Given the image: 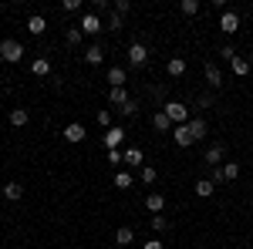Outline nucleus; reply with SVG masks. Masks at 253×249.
<instances>
[{
  "mask_svg": "<svg viewBox=\"0 0 253 249\" xmlns=\"http://www.w3.org/2000/svg\"><path fill=\"white\" fill-rule=\"evenodd\" d=\"M0 61H7V64H20L24 61V44L14 37L0 40Z\"/></svg>",
  "mask_w": 253,
  "mask_h": 249,
  "instance_id": "obj_1",
  "label": "nucleus"
},
{
  "mask_svg": "<svg viewBox=\"0 0 253 249\" xmlns=\"http://www.w3.org/2000/svg\"><path fill=\"white\" fill-rule=\"evenodd\" d=\"M162 111H166L169 121H172V128H175V125H189V108H186L182 101H166Z\"/></svg>",
  "mask_w": 253,
  "mask_h": 249,
  "instance_id": "obj_2",
  "label": "nucleus"
},
{
  "mask_svg": "<svg viewBox=\"0 0 253 249\" xmlns=\"http://www.w3.org/2000/svg\"><path fill=\"white\" fill-rule=\"evenodd\" d=\"M78 31L84 34V37H98V34L105 31V24H101V17H98V14H91V10H88V14H81Z\"/></svg>",
  "mask_w": 253,
  "mask_h": 249,
  "instance_id": "obj_3",
  "label": "nucleus"
},
{
  "mask_svg": "<svg viewBox=\"0 0 253 249\" xmlns=\"http://www.w3.org/2000/svg\"><path fill=\"white\" fill-rule=\"evenodd\" d=\"M125 128H122V125H112V128H108V132L101 135V145H105V148H108V152H112V148H122V142H125Z\"/></svg>",
  "mask_w": 253,
  "mask_h": 249,
  "instance_id": "obj_4",
  "label": "nucleus"
},
{
  "mask_svg": "<svg viewBox=\"0 0 253 249\" xmlns=\"http://www.w3.org/2000/svg\"><path fill=\"white\" fill-rule=\"evenodd\" d=\"M223 158H226V145H210L206 152H203V165H210V169H219L223 165Z\"/></svg>",
  "mask_w": 253,
  "mask_h": 249,
  "instance_id": "obj_5",
  "label": "nucleus"
},
{
  "mask_svg": "<svg viewBox=\"0 0 253 249\" xmlns=\"http://www.w3.org/2000/svg\"><path fill=\"white\" fill-rule=\"evenodd\" d=\"M219 31H223L226 37L236 34V31H240V14H236V10H223V14H219Z\"/></svg>",
  "mask_w": 253,
  "mask_h": 249,
  "instance_id": "obj_6",
  "label": "nucleus"
},
{
  "mask_svg": "<svg viewBox=\"0 0 253 249\" xmlns=\"http://www.w3.org/2000/svg\"><path fill=\"white\" fill-rule=\"evenodd\" d=\"M128 64L132 68H145L149 64V51H145V44H128Z\"/></svg>",
  "mask_w": 253,
  "mask_h": 249,
  "instance_id": "obj_7",
  "label": "nucleus"
},
{
  "mask_svg": "<svg viewBox=\"0 0 253 249\" xmlns=\"http://www.w3.org/2000/svg\"><path fill=\"white\" fill-rule=\"evenodd\" d=\"M172 142L179 145V148H189V145H196L193 132H189V125H175L172 128Z\"/></svg>",
  "mask_w": 253,
  "mask_h": 249,
  "instance_id": "obj_8",
  "label": "nucleus"
},
{
  "mask_svg": "<svg viewBox=\"0 0 253 249\" xmlns=\"http://www.w3.org/2000/svg\"><path fill=\"white\" fill-rule=\"evenodd\" d=\"M203 74H206V84H210L213 91H219V88L226 84V81H223V71H219V64H206Z\"/></svg>",
  "mask_w": 253,
  "mask_h": 249,
  "instance_id": "obj_9",
  "label": "nucleus"
},
{
  "mask_svg": "<svg viewBox=\"0 0 253 249\" xmlns=\"http://www.w3.org/2000/svg\"><path fill=\"white\" fill-rule=\"evenodd\" d=\"M84 125L81 121H71V125H64V142H71V145H81L84 142Z\"/></svg>",
  "mask_w": 253,
  "mask_h": 249,
  "instance_id": "obj_10",
  "label": "nucleus"
},
{
  "mask_svg": "<svg viewBox=\"0 0 253 249\" xmlns=\"http://www.w3.org/2000/svg\"><path fill=\"white\" fill-rule=\"evenodd\" d=\"M101 61H105V47L91 40V44H88V51H84V64H91V68H98Z\"/></svg>",
  "mask_w": 253,
  "mask_h": 249,
  "instance_id": "obj_11",
  "label": "nucleus"
},
{
  "mask_svg": "<svg viewBox=\"0 0 253 249\" xmlns=\"http://www.w3.org/2000/svg\"><path fill=\"white\" fill-rule=\"evenodd\" d=\"M105 81H108L112 88H125V81H128V71H125V68H108V71H105Z\"/></svg>",
  "mask_w": 253,
  "mask_h": 249,
  "instance_id": "obj_12",
  "label": "nucleus"
},
{
  "mask_svg": "<svg viewBox=\"0 0 253 249\" xmlns=\"http://www.w3.org/2000/svg\"><path fill=\"white\" fill-rule=\"evenodd\" d=\"M145 209L152 212V215H159V212L166 209V195H162V192H149V195H145Z\"/></svg>",
  "mask_w": 253,
  "mask_h": 249,
  "instance_id": "obj_13",
  "label": "nucleus"
},
{
  "mask_svg": "<svg viewBox=\"0 0 253 249\" xmlns=\"http://www.w3.org/2000/svg\"><path fill=\"white\" fill-rule=\"evenodd\" d=\"M115 243L122 249L132 246V243H135V229H132V226H118V229H115Z\"/></svg>",
  "mask_w": 253,
  "mask_h": 249,
  "instance_id": "obj_14",
  "label": "nucleus"
},
{
  "mask_svg": "<svg viewBox=\"0 0 253 249\" xmlns=\"http://www.w3.org/2000/svg\"><path fill=\"white\" fill-rule=\"evenodd\" d=\"M125 165L128 169H142L145 165V152L142 148H125Z\"/></svg>",
  "mask_w": 253,
  "mask_h": 249,
  "instance_id": "obj_15",
  "label": "nucleus"
},
{
  "mask_svg": "<svg viewBox=\"0 0 253 249\" xmlns=\"http://www.w3.org/2000/svg\"><path fill=\"white\" fill-rule=\"evenodd\" d=\"M0 195H3L7 202H17L20 195H24V185H20V182H7V185H0Z\"/></svg>",
  "mask_w": 253,
  "mask_h": 249,
  "instance_id": "obj_16",
  "label": "nucleus"
},
{
  "mask_svg": "<svg viewBox=\"0 0 253 249\" xmlns=\"http://www.w3.org/2000/svg\"><path fill=\"white\" fill-rule=\"evenodd\" d=\"M166 74L169 77H182L186 74V58H169L166 61Z\"/></svg>",
  "mask_w": 253,
  "mask_h": 249,
  "instance_id": "obj_17",
  "label": "nucleus"
},
{
  "mask_svg": "<svg viewBox=\"0 0 253 249\" xmlns=\"http://www.w3.org/2000/svg\"><path fill=\"white\" fill-rule=\"evenodd\" d=\"M47 31V20L41 17V14H34V17H27V34H34V37H41Z\"/></svg>",
  "mask_w": 253,
  "mask_h": 249,
  "instance_id": "obj_18",
  "label": "nucleus"
},
{
  "mask_svg": "<svg viewBox=\"0 0 253 249\" xmlns=\"http://www.w3.org/2000/svg\"><path fill=\"white\" fill-rule=\"evenodd\" d=\"M108 101H112L115 108H125V105L132 101V95H128L125 88H112V91H108Z\"/></svg>",
  "mask_w": 253,
  "mask_h": 249,
  "instance_id": "obj_19",
  "label": "nucleus"
},
{
  "mask_svg": "<svg viewBox=\"0 0 253 249\" xmlns=\"http://www.w3.org/2000/svg\"><path fill=\"white\" fill-rule=\"evenodd\" d=\"M31 74H34V77H47V74H51V61H47V58H34V61H31Z\"/></svg>",
  "mask_w": 253,
  "mask_h": 249,
  "instance_id": "obj_20",
  "label": "nucleus"
},
{
  "mask_svg": "<svg viewBox=\"0 0 253 249\" xmlns=\"http://www.w3.org/2000/svg\"><path fill=\"white\" fill-rule=\"evenodd\" d=\"M213 192H216L213 178H196V195H199V199H210Z\"/></svg>",
  "mask_w": 253,
  "mask_h": 249,
  "instance_id": "obj_21",
  "label": "nucleus"
},
{
  "mask_svg": "<svg viewBox=\"0 0 253 249\" xmlns=\"http://www.w3.org/2000/svg\"><path fill=\"white\" fill-rule=\"evenodd\" d=\"M138 182H142V185H156L159 172L152 169V165H142V169H138Z\"/></svg>",
  "mask_w": 253,
  "mask_h": 249,
  "instance_id": "obj_22",
  "label": "nucleus"
},
{
  "mask_svg": "<svg viewBox=\"0 0 253 249\" xmlns=\"http://www.w3.org/2000/svg\"><path fill=\"white\" fill-rule=\"evenodd\" d=\"M152 128H156V132H172V121L166 118V111H162V108L152 115Z\"/></svg>",
  "mask_w": 253,
  "mask_h": 249,
  "instance_id": "obj_23",
  "label": "nucleus"
},
{
  "mask_svg": "<svg viewBox=\"0 0 253 249\" xmlns=\"http://www.w3.org/2000/svg\"><path fill=\"white\" fill-rule=\"evenodd\" d=\"M189 132H193V138H196V142H203L210 128H206V121H203V118H189Z\"/></svg>",
  "mask_w": 253,
  "mask_h": 249,
  "instance_id": "obj_24",
  "label": "nucleus"
},
{
  "mask_svg": "<svg viewBox=\"0 0 253 249\" xmlns=\"http://www.w3.org/2000/svg\"><path fill=\"white\" fill-rule=\"evenodd\" d=\"M112 182H115V189H122V192H125V189H132V182H135V178H132V172H125V169H118Z\"/></svg>",
  "mask_w": 253,
  "mask_h": 249,
  "instance_id": "obj_25",
  "label": "nucleus"
},
{
  "mask_svg": "<svg viewBox=\"0 0 253 249\" xmlns=\"http://www.w3.org/2000/svg\"><path fill=\"white\" fill-rule=\"evenodd\" d=\"M230 68H233V74H236V77H247V74H250V61H247V58H240V54H236V58L230 61Z\"/></svg>",
  "mask_w": 253,
  "mask_h": 249,
  "instance_id": "obj_26",
  "label": "nucleus"
},
{
  "mask_svg": "<svg viewBox=\"0 0 253 249\" xmlns=\"http://www.w3.org/2000/svg\"><path fill=\"white\" fill-rule=\"evenodd\" d=\"M27 121H31V115H27L24 108H10V125H14V128H24Z\"/></svg>",
  "mask_w": 253,
  "mask_h": 249,
  "instance_id": "obj_27",
  "label": "nucleus"
},
{
  "mask_svg": "<svg viewBox=\"0 0 253 249\" xmlns=\"http://www.w3.org/2000/svg\"><path fill=\"white\" fill-rule=\"evenodd\" d=\"M223 178L226 182H236L240 178V162H223Z\"/></svg>",
  "mask_w": 253,
  "mask_h": 249,
  "instance_id": "obj_28",
  "label": "nucleus"
},
{
  "mask_svg": "<svg viewBox=\"0 0 253 249\" xmlns=\"http://www.w3.org/2000/svg\"><path fill=\"white\" fill-rule=\"evenodd\" d=\"M213 105H216L213 91H199V95H196V108H213Z\"/></svg>",
  "mask_w": 253,
  "mask_h": 249,
  "instance_id": "obj_29",
  "label": "nucleus"
},
{
  "mask_svg": "<svg viewBox=\"0 0 253 249\" xmlns=\"http://www.w3.org/2000/svg\"><path fill=\"white\" fill-rule=\"evenodd\" d=\"M81 37H84V34H81L78 27H68V31H64V44H71V47H78Z\"/></svg>",
  "mask_w": 253,
  "mask_h": 249,
  "instance_id": "obj_30",
  "label": "nucleus"
},
{
  "mask_svg": "<svg viewBox=\"0 0 253 249\" xmlns=\"http://www.w3.org/2000/svg\"><path fill=\"white\" fill-rule=\"evenodd\" d=\"M179 10H182L186 17H196V14H199V0H182V3H179Z\"/></svg>",
  "mask_w": 253,
  "mask_h": 249,
  "instance_id": "obj_31",
  "label": "nucleus"
},
{
  "mask_svg": "<svg viewBox=\"0 0 253 249\" xmlns=\"http://www.w3.org/2000/svg\"><path fill=\"white\" fill-rule=\"evenodd\" d=\"M108 165H115V172H118V165H125V152L122 148H112L108 152Z\"/></svg>",
  "mask_w": 253,
  "mask_h": 249,
  "instance_id": "obj_32",
  "label": "nucleus"
},
{
  "mask_svg": "<svg viewBox=\"0 0 253 249\" xmlns=\"http://www.w3.org/2000/svg\"><path fill=\"white\" fill-rule=\"evenodd\" d=\"M118 115H122V118H135V115H138V101L132 98V101H128L125 108H118Z\"/></svg>",
  "mask_w": 253,
  "mask_h": 249,
  "instance_id": "obj_33",
  "label": "nucleus"
},
{
  "mask_svg": "<svg viewBox=\"0 0 253 249\" xmlns=\"http://www.w3.org/2000/svg\"><path fill=\"white\" fill-rule=\"evenodd\" d=\"M152 229H156V232H166V229H169V219H166L162 212H159V215H152Z\"/></svg>",
  "mask_w": 253,
  "mask_h": 249,
  "instance_id": "obj_34",
  "label": "nucleus"
},
{
  "mask_svg": "<svg viewBox=\"0 0 253 249\" xmlns=\"http://www.w3.org/2000/svg\"><path fill=\"white\" fill-rule=\"evenodd\" d=\"M122 27H125V17H118V14H112V20H108V24H105V31H122Z\"/></svg>",
  "mask_w": 253,
  "mask_h": 249,
  "instance_id": "obj_35",
  "label": "nucleus"
},
{
  "mask_svg": "<svg viewBox=\"0 0 253 249\" xmlns=\"http://www.w3.org/2000/svg\"><path fill=\"white\" fill-rule=\"evenodd\" d=\"M98 125H101L105 132L112 128V111H108V108H101V111H98Z\"/></svg>",
  "mask_w": 253,
  "mask_h": 249,
  "instance_id": "obj_36",
  "label": "nucleus"
},
{
  "mask_svg": "<svg viewBox=\"0 0 253 249\" xmlns=\"http://www.w3.org/2000/svg\"><path fill=\"white\" fill-rule=\"evenodd\" d=\"M128 10H132V3H128V0H115V14H118V17H125Z\"/></svg>",
  "mask_w": 253,
  "mask_h": 249,
  "instance_id": "obj_37",
  "label": "nucleus"
},
{
  "mask_svg": "<svg viewBox=\"0 0 253 249\" xmlns=\"http://www.w3.org/2000/svg\"><path fill=\"white\" fill-rule=\"evenodd\" d=\"M61 10H64V14H75V10H81V0H64Z\"/></svg>",
  "mask_w": 253,
  "mask_h": 249,
  "instance_id": "obj_38",
  "label": "nucleus"
},
{
  "mask_svg": "<svg viewBox=\"0 0 253 249\" xmlns=\"http://www.w3.org/2000/svg\"><path fill=\"white\" fill-rule=\"evenodd\" d=\"M219 54H223V61H233V58H236V51H233V47H230V44H226V47H223Z\"/></svg>",
  "mask_w": 253,
  "mask_h": 249,
  "instance_id": "obj_39",
  "label": "nucleus"
},
{
  "mask_svg": "<svg viewBox=\"0 0 253 249\" xmlns=\"http://www.w3.org/2000/svg\"><path fill=\"white\" fill-rule=\"evenodd\" d=\"M142 249H166V246H162L159 239H149V243H145V246H142Z\"/></svg>",
  "mask_w": 253,
  "mask_h": 249,
  "instance_id": "obj_40",
  "label": "nucleus"
},
{
  "mask_svg": "<svg viewBox=\"0 0 253 249\" xmlns=\"http://www.w3.org/2000/svg\"><path fill=\"white\" fill-rule=\"evenodd\" d=\"M250 209H253V199H250Z\"/></svg>",
  "mask_w": 253,
  "mask_h": 249,
  "instance_id": "obj_41",
  "label": "nucleus"
}]
</instances>
